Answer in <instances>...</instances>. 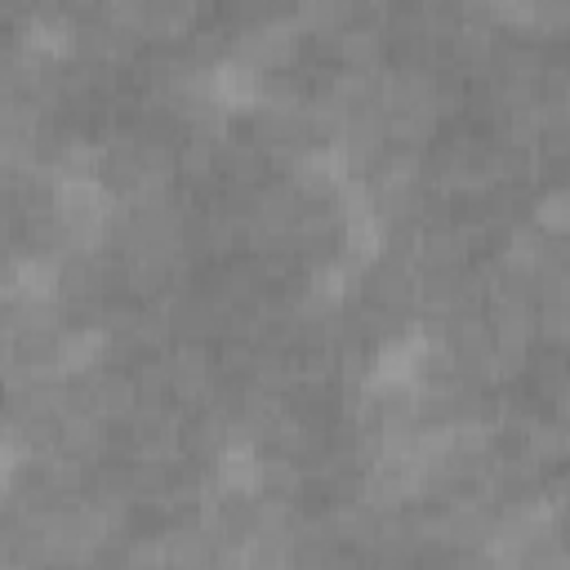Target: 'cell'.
<instances>
[{
  "instance_id": "obj_1",
  "label": "cell",
  "mask_w": 570,
  "mask_h": 570,
  "mask_svg": "<svg viewBox=\"0 0 570 570\" xmlns=\"http://www.w3.org/2000/svg\"><path fill=\"white\" fill-rule=\"evenodd\" d=\"M534 227H543L548 236H566L570 232V187L539 191V200H534Z\"/></svg>"
},
{
  "instance_id": "obj_2",
  "label": "cell",
  "mask_w": 570,
  "mask_h": 570,
  "mask_svg": "<svg viewBox=\"0 0 570 570\" xmlns=\"http://www.w3.org/2000/svg\"><path fill=\"white\" fill-rule=\"evenodd\" d=\"M557 414H561V423H570V387L557 396Z\"/></svg>"
}]
</instances>
